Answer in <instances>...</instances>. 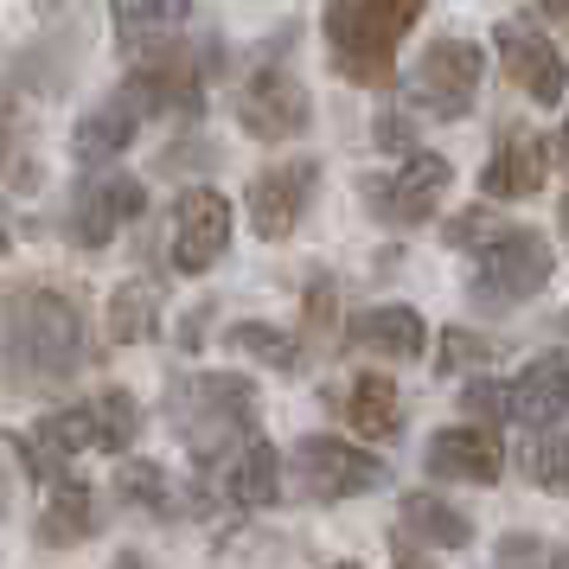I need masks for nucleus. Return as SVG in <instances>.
Wrapping results in <instances>:
<instances>
[{"label": "nucleus", "instance_id": "f03ea898", "mask_svg": "<svg viewBox=\"0 0 569 569\" xmlns=\"http://www.w3.org/2000/svg\"><path fill=\"white\" fill-rule=\"evenodd\" d=\"M173 429L192 448V467L237 461L257 441V385L237 371H199L173 390Z\"/></svg>", "mask_w": 569, "mask_h": 569}, {"label": "nucleus", "instance_id": "37998d69", "mask_svg": "<svg viewBox=\"0 0 569 569\" xmlns=\"http://www.w3.org/2000/svg\"><path fill=\"white\" fill-rule=\"evenodd\" d=\"M563 154H569V109H563Z\"/></svg>", "mask_w": 569, "mask_h": 569}, {"label": "nucleus", "instance_id": "9b49d317", "mask_svg": "<svg viewBox=\"0 0 569 569\" xmlns=\"http://www.w3.org/2000/svg\"><path fill=\"white\" fill-rule=\"evenodd\" d=\"M499 58H506V78L531 97V103H563L569 97V64L557 52V39H543L538 20H499Z\"/></svg>", "mask_w": 569, "mask_h": 569}, {"label": "nucleus", "instance_id": "7ed1b4c3", "mask_svg": "<svg viewBox=\"0 0 569 569\" xmlns=\"http://www.w3.org/2000/svg\"><path fill=\"white\" fill-rule=\"evenodd\" d=\"M422 20L416 0H333L327 7V46H333V71L339 78L385 90L397 78V46L403 32Z\"/></svg>", "mask_w": 569, "mask_h": 569}, {"label": "nucleus", "instance_id": "e433bc0d", "mask_svg": "<svg viewBox=\"0 0 569 569\" xmlns=\"http://www.w3.org/2000/svg\"><path fill=\"white\" fill-rule=\"evenodd\" d=\"M308 327H333V282L327 276L308 288Z\"/></svg>", "mask_w": 569, "mask_h": 569}, {"label": "nucleus", "instance_id": "a19ab883", "mask_svg": "<svg viewBox=\"0 0 569 569\" xmlns=\"http://www.w3.org/2000/svg\"><path fill=\"white\" fill-rule=\"evenodd\" d=\"M390 569H436V563H422L416 550H403V543H397V563H390Z\"/></svg>", "mask_w": 569, "mask_h": 569}, {"label": "nucleus", "instance_id": "6e6552de", "mask_svg": "<svg viewBox=\"0 0 569 569\" xmlns=\"http://www.w3.org/2000/svg\"><path fill=\"white\" fill-rule=\"evenodd\" d=\"M295 480H301V492H308V499L339 506V499L378 492L390 480V467L378 461V455L352 448V441H339V436H308L301 448H295Z\"/></svg>", "mask_w": 569, "mask_h": 569}, {"label": "nucleus", "instance_id": "f3484780", "mask_svg": "<svg viewBox=\"0 0 569 569\" xmlns=\"http://www.w3.org/2000/svg\"><path fill=\"white\" fill-rule=\"evenodd\" d=\"M346 346H359V352H385V359H422L429 327H422V313L416 308L385 301V308H365V313L346 320Z\"/></svg>", "mask_w": 569, "mask_h": 569}, {"label": "nucleus", "instance_id": "2eb2a0df", "mask_svg": "<svg viewBox=\"0 0 569 569\" xmlns=\"http://www.w3.org/2000/svg\"><path fill=\"white\" fill-rule=\"evenodd\" d=\"M506 397H512V422L557 429V422L569 416V359H563V352H543V359H531L512 385H506Z\"/></svg>", "mask_w": 569, "mask_h": 569}, {"label": "nucleus", "instance_id": "473e14b6", "mask_svg": "<svg viewBox=\"0 0 569 569\" xmlns=\"http://www.w3.org/2000/svg\"><path fill=\"white\" fill-rule=\"evenodd\" d=\"M499 569H550V550L531 531H512V538H499Z\"/></svg>", "mask_w": 569, "mask_h": 569}, {"label": "nucleus", "instance_id": "cd10ccee", "mask_svg": "<svg viewBox=\"0 0 569 569\" xmlns=\"http://www.w3.org/2000/svg\"><path fill=\"white\" fill-rule=\"evenodd\" d=\"M231 352H250V359H262L269 371H301V346L282 333V327H269V320H243V327H231Z\"/></svg>", "mask_w": 569, "mask_h": 569}, {"label": "nucleus", "instance_id": "4be33fe9", "mask_svg": "<svg viewBox=\"0 0 569 569\" xmlns=\"http://www.w3.org/2000/svg\"><path fill=\"white\" fill-rule=\"evenodd\" d=\"M397 538L436 543V550H467L473 543V518L461 506H448L436 492H403V518H397Z\"/></svg>", "mask_w": 569, "mask_h": 569}, {"label": "nucleus", "instance_id": "c85d7f7f", "mask_svg": "<svg viewBox=\"0 0 569 569\" xmlns=\"http://www.w3.org/2000/svg\"><path fill=\"white\" fill-rule=\"evenodd\" d=\"M173 27H186V7L180 0H122L116 7V32H122V46L129 52H141V32H148V46H154V32H173Z\"/></svg>", "mask_w": 569, "mask_h": 569}, {"label": "nucleus", "instance_id": "7c9ffc66", "mask_svg": "<svg viewBox=\"0 0 569 569\" xmlns=\"http://www.w3.org/2000/svg\"><path fill=\"white\" fill-rule=\"evenodd\" d=\"M525 473L538 480L543 492H569V436H538L531 441V455H525Z\"/></svg>", "mask_w": 569, "mask_h": 569}, {"label": "nucleus", "instance_id": "393cba45", "mask_svg": "<svg viewBox=\"0 0 569 569\" xmlns=\"http://www.w3.org/2000/svg\"><path fill=\"white\" fill-rule=\"evenodd\" d=\"M32 448L46 455V467H58L64 455L97 448V410L90 403H78V410H46V422L32 429Z\"/></svg>", "mask_w": 569, "mask_h": 569}, {"label": "nucleus", "instance_id": "72a5a7b5", "mask_svg": "<svg viewBox=\"0 0 569 569\" xmlns=\"http://www.w3.org/2000/svg\"><path fill=\"white\" fill-rule=\"evenodd\" d=\"M371 134H378V148H385V154H397V160H410V154H416V122L403 116V109H385Z\"/></svg>", "mask_w": 569, "mask_h": 569}, {"label": "nucleus", "instance_id": "2f4dec72", "mask_svg": "<svg viewBox=\"0 0 569 569\" xmlns=\"http://www.w3.org/2000/svg\"><path fill=\"white\" fill-rule=\"evenodd\" d=\"M487 359H492V346H487L480 333H467V327H448V333H441L436 371H441V378H455V371H480Z\"/></svg>", "mask_w": 569, "mask_h": 569}, {"label": "nucleus", "instance_id": "412c9836", "mask_svg": "<svg viewBox=\"0 0 569 569\" xmlns=\"http://www.w3.org/2000/svg\"><path fill=\"white\" fill-rule=\"evenodd\" d=\"M39 141H32V103H20L13 83H0V180L13 192L39 186Z\"/></svg>", "mask_w": 569, "mask_h": 569}, {"label": "nucleus", "instance_id": "f8f14e48", "mask_svg": "<svg viewBox=\"0 0 569 569\" xmlns=\"http://www.w3.org/2000/svg\"><path fill=\"white\" fill-rule=\"evenodd\" d=\"M224 243H231V199L211 192V186L180 192V206H173V269L206 276L211 262L224 257Z\"/></svg>", "mask_w": 569, "mask_h": 569}, {"label": "nucleus", "instance_id": "c9c22d12", "mask_svg": "<svg viewBox=\"0 0 569 569\" xmlns=\"http://www.w3.org/2000/svg\"><path fill=\"white\" fill-rule=\"evenodd\" d=\"M192 160H199V167H211V160H218V148H211V141H173V148H167V160H160V167H167V173H186Z\"/></svg>", "mask_w": 569, "mask_h": 569}, {"label": "nucleus", "instance_id": "ea45409f", "mask_svg": "<svg viewBox=\"0 0 569 569\" xmlns=\"http://www.w3.org/2000/svg\"><path fill=\"white\" fill-rule=\"evenodd\" d=\"M109 569H160V563H148L141 550H122V557H116V563H109Z\"/></svg>", "mask_w": 569, "mask_h": 569}, {"label": "nucleus", "instance_id": "bb28decb", "mask_svg": "<svg viewBox=\"0 0 569 569\" xmlns=\"http://www.w3.org/2000/svg\"><path fill=\"white\" fill-rule=\"evenodd\" d=\"M90 410H97V448L103 455H129L134 436H141V403H134L129 390H103Z\"/></svg>", "mask_w": 569, "mask_h": 569}, {"label": "nucleus", "instance_id": "ddd939ff", "mask_svg": "<svg viewBox=\"0 0 569 569\" xmlns=\"http://www.w3.org/2000/svg\"><path fill=\"white\" fill-rule=\"evenodd\" d=\"M313 186H320V160H288L250 180V231L257 237H288L308 211Z\"/></svg>", "mask_w": 569, "mask_h": 569}, {"label": "nucleus", "instance_id": "c03bdc74", "mask_svg": "<svg viewBox=\"0 0 569 569\" xmlns=\"http://www.w3.org/2000/svg\"><path fill=\"white\" fill-rule=\"evenodd\" d=\"M333 569H359V563H333Z\"/></svg>", "mask_w": 569, "mask_h": 569}, {"label": "nucleus", "instance_id": "9d476101", "mask_svg": "<svg viewBox=\"0 0 569 569\" xmlns=\"http://www.w3.org/2000/svg\"><path fill=\"white\" fill-rule=\"evenodd\" d=\"M134 218H148V186L129 180V173H103V180H83L71 192V211H64V231L78 250H103L109 237L134 224Z\"/></svg>", "mask_w": 569, "mask_h": 569}, {"label": "nucleus", "instance_id": "f257e3e1", "mask_svg": "<svg viewBox=\"0 0 569 569\" xmlns=\"http://www.w3.org/2000/svg\"><path fill=\"white\" fill-rule=\"evenodd\" d=\"M83 365V308L64 288L20 282L0 295V385L46 390L78 378Z\"/></svg>", "mask_w": 569, "mask_h": 569}, {"label": "nucleus", "instance_id": "58836bf2", "mask_svg": "<svg viewBox=\"0 0 569 569\" xmlns=\"http://www.w3.org/2000/svg\"><path fill=\"white\" fill-rule=\"evenodd\" d=\"M538 13H543V20H557V27H569V0H543Z\"/></svg>", "mask_w": 569, "mask_h": 569}, {"label": "nucleus", "instance_id": "423d86ee", "mask_svg": "<svg viewBox=\"0 0 569 569\" xmlns=\"http://www.w3.org/2000/svg\"><path fill=\"white\" fill-rule=\"evenodd\" d=\"M448 180H455L448 154L416 148L397 173H365L359 192H365V206H371V218H378V224H403V231H416V224H429V218H436Z\"/></svg>", "mask_w": 569, "mask_h": 569}, {"label": "nucleus", "instance_id": "39448f33", "mask_svg": "<svg viewBox=\"0 0 569 569\" xmlns=\"http://www.w3.org/2000/svg\"><path fill=\"white\" fill-rule=\"evenodd\" d=\"M550 269H557L550 237L512 224L499 243H487V250L473 257V282H467V295H473V308L506 313V308H518V301H531V295L550 282Z\"/></svg>", "mask_w": 569, "mask_h": 569}, {"label": "nucleus", "instance_id": "a211bd4d", "mask_svg": "<svg viewBox=\"0 0 569 569\" xmlns=\"http://www.w3.org/2000/svg\"><path fill=\"white\" fill-rule=\"evenodd\" d=\"M339 416H346V422H352V436H365V441H397V436H403V397H397V385L378 378V371H365V378L346 385Z\"/></svg>", "mask_w": 569, "mask_h": 569}, {"label": "nucleus", "instance_id": "0eeeda50", "mask_svg": "<svg viewBox=\"0 0 569 569\" xmlns=\"http://www.w3.org/2000/svg\"><path fill=\"white\" fill-rule=\"evenodd\" d=\"M480 78H487V52H480L473 39H436L429 52L416 58V71H410V103L422 109V116L455 122V116L473 109Z\"/></svg>", "mask_w": 569, "mask_h": 569}, {"label": "nucleus", "instance_id": "4c0bfd02", "mask_svg": "<svg viewBox=\"0 0 569 569\" xmlns=\"http://www.w3.org/2000/svg\"><path fill=\"white\" fill-rule=\"evenodd\" d=\"M206 333H211V308L186 313V327H180V346H186V352H192V346H206Z\"/></svg>", "mask_w": 569, "mask_h": 569}, {"label": "nucleus", "instance_id": "79ce46f5", "mask_svg": "<svg viewBox=\"0 0 569 569\" xmlns=\"http://www.w3.org/2000/svg\"><path fill=\"white\" fill-rule=\"evenodd\" d=\"M550 569H569V543L563 550H550Z\"/></svg>", "mask_w": 569, "mask_h": 569}, {"label": "nucleus", "instance_id": "6ab92c4d", "mask_svg": "<svg viewBox=\"0 0 569 569\" xmlns=\"http://www.w3.org/2000/svg\"><path fill=\"white\" fill-rule=\"evenodd\" d=\"M134 129H141V116H134L122 97H109V103H97V109H83L78 116V129H71V154H78L83 167H109L116 154H129Z\"/></svg>", "mask_w": 569, "mask_h": 569}, {"label": "nucleus", "instance_id": "aec40b11", "mask_svg": "<svg viewBox=\"0 0 569 569\" xmlns=\"http://www.w3.org/2000/svg\"><path fill=\"white\" fill-rule=\"evenodd\" d=\"M97 525H103L97 492L64 473V480L52 487V499H46V512H39V543H46V550H71V543L97 538Z\"/></svg>", "mask_w": 569, "mask_h": 569}, {"label": "nucleus", "instance_id": "4468645a", "mask_svg": "<svg viewBox=\"0 0 569 569\" xmlns=\"http://www.w3.org/2000/svg\"><path fill=\"white\" fill-rule=\"evenodd\" d=\"M550 141L531 129H499L492 141V160L480 167V192L487 199H531L543 180H550Z\"/></svg>", "mask_w": 569, "mask_h": 569}, {"label": "nucleus", "instance_id": "c756f323", "mask_svg": "<svg viewBox=\"0 0 569 569\" xmlns=\"http://www.w3.org/2000/svg\"><path fill=\"white\" fill-rule=\"evenodd\" d=\"M506 231H512V224H506V218H499L492 206L455 211V218L441 224V237H448V250H467V257H480V250H487V243H499Z\"/></svg>", "mask_w": 569, "mask_h": 569}, {"label": "nucleus", "instance_id": "a878e982", "mask_svg": "<svg viewBox=\"0 0 569 569\" xmlns=\"http://www.w3.org/2000/svg\"><path fill=\"white\" fill-rule=\"evenodd\" d=\"M116 492H122L129 506H141V512H154V518H180V499H173V480H167L160 461H122Z\"/></svg>", "mask_w": 569, "mask_h": 569}, {"label": "nucleus", "instance_id": "f704fd0d", "mask_svg": "<svg viewBox=\"0 0 569 569\" xmlns=\"http://www.w3.org/2000/svg\"><path fill=\"white\" fill-rule=\"evenodd\" d=\"M467 410L480 422H512V397H506V385H467Z\"/></svg>", "mask_w": 569, "mask_h": 569}, {"label": "nucleus", "instance_id": "5701e85b", "mask_svg": "<svg viewBox=\"0 0 569 569\" xmlns=\"http://www.w3.org/2000/svg\"><path fill=\"white\" fill-rule=\"evenodd\" d=\"M224 492H231V506H243V512L276 506V492H282V455L269 441H250L231 461V473H224Z\"/></svg>", "mask_w": 569, "mask_h": 569}, {"label": "nucleus", "instance_id": "20e7f679", "mask_svg": "<svg viewBox=\"0 0 569 569\" xmlns=\"http://www.w3.org/2000/svg\"><path fill=\"white\" fill-rule=\"evenodd\" d=\"M218 64V46L199 58V46H186V39H154V46H141L134 58L129 83L116 90L134 116H167V109H206V71Z\"/></svg>", "mask_w": 569, "mask_h": 569}, {"label": "nucleus", "instance_id": "b1692460", "mask_svg": "<svg viewBox=\"0 0 569 569\" xmlns=\"http://www.w3.org/2000/svg\"><path fill=\"white\" fill-rule=\"evenodd\" d=\"M154 333H160V288L134 276L109 295V339L116 346H148Z\"/></svg>", "mask_w": 569, "mask_h": 569}, {"label": "nucleus", "instance_id": "dca6fc26", "mask_svg": "<svg viewBox=\"0 0 569 569\" xmlns=\"http://www.w3.org/2000/svg\"><path fill=\"white\" fill-rule=\"evenodd\" d=\"M422 467L436 473V480H461V487H492L499 473H506V455H499V441L487 429H441L429 441V455Z\"/></svg>", "mask_w": 569, "mask_h": 569}, {"label": "nucleus", "instance_id": "1a4fd4ad", "mask_svg": "<svg viewBox=\"0 0 569 569\" xmlns=\"http://www.w3.org/2000/svg\"><path fill=\"white\" fill-rule=\"evenodd\" d=\"M237 116H243V134H257V141H295L313 122V97L282 58H269L262 71H250Z\"/></svg>", "mask_w": 569, "mask_h": 569}]
</instances>
